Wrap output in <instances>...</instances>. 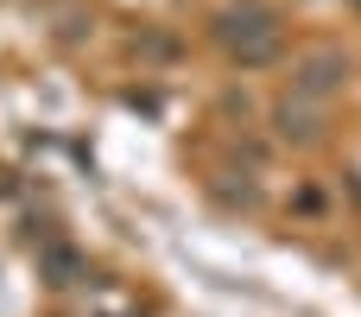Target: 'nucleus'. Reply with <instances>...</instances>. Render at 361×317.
<instances>
[{
  "instance_id": "obj_2",
  "label": "nucleus",
  "mask_w": 361,
  "mask_h": 317,
  "mask_svg": "<svg viewBox=\"0 0 361 317\" xmlns=\"http://www.w3.org/2000/svg\"><path fill=\"white\" fill-rule=\"evenodd\" d=\"M343 76H349L343 51H311V57H298V70H292V89H298V95H330Z\"/></svg>"
},
{
  "instance_id": "obj_1",
  "label": "nucleus",
  "mask_w": 361,
  "mask_h": 317,
  "mask_svg": "<svg viewBox=\"0 0 361 317\" xmlns=\"http://www.w3.org/2000/svg\"><path fill=\"white\" fill-rule=\"evenodd\" d=\"M222 44H228L241 64H260V57L279 51V25H273L267 6H247V13H228V19H222Z\"/></svg>"
}]
</instances>
